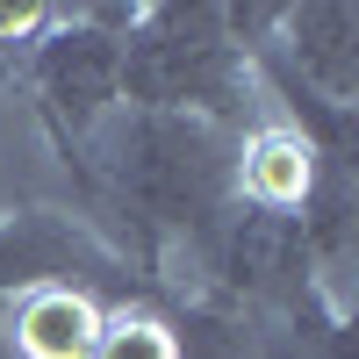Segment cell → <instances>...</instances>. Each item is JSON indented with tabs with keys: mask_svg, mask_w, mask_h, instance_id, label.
<instances>
[{
	"mask_svg": "<svg viewBox=\"0 0 359 359\" xmlns=\"http://www.w3.org/2000/svg\"><path fill=\"white\" fill-rule=\"evenodd\" d=\"M123 108L194 115L237 137L266 108V94L223 8H137L123 36Z\"/></svg>",
	"mask_w": 359,
	"mask_h": 359,
	"instance_id": "1",
	"label": "cell"
},
{
	"mask_svg": "<svg viewBox=\"0 0 359 359\" xmlns=\"http://www.w3.org/2000/svg\"><path fill=\"white\" fill-rule=\"evenodd\" d=\"M316 144L280 123V115H252L245 130H237V158H230V194L259 208V216H302V201L316 187Z\"/></svg>",
	"mask_w": 359,
	"mask_h": 359,
	"instance_id": "4",
	"label": "cell"
},
{
	"mask_svg": "<svg viewBox=\"0 0 359 359\" xmlns=\"http://www.w3.org/2000/svg\"><path fill=\"white\" fill-rule=\"evenodd\" d=\"M8 72H15V50H8V57H0V79H8Z\"/></svg>",
	"mask_w": 359,
	"mask_h": 359,
	"instance_id": "7",
	"label": "cell"
},
{
	"mask_svg": "<svg viewBox=\"0 0 359 359\" xmlns=\"http://www.w3.org/2000/svg\"><path fill=\"white\" fill-rule=\"evenodd\" d=\"M86 359H187L165 302H115L101 309V338Z\"/></svg>",
	"mask_w": 359,
	"mask_h": 359,
	"instance_id": "6",
	"label": "cell"
},
{
	"mask_svg": "<svg viewBox=\"0 0 359 359\" xmlns=\"http://www.w3.org/2000/svg\"><path fill=\"white\" fill-rule=\"evenodd\" d=\"M94 338H101V302L86 287H29L0 302L8 359H86Z\"/></svg>",
	"mask_w": 359,
	"mask_h": 359,
	"instance_id": "5",
	"label": "cell"
},
{
	"mask_svg": "<svg viewBox=\"0 0 359 359\" xmlns=\"http://www.w3.org/2000/svg\"><path fill=\"white\" fill-rule=\"evenodd\" d=\"M266 50L331 108H359V8L316 0V8H280Z\"/></svg>",
	"mask_w": 359,
	"mask_h": 359,
	"instance_id": "3",
	"label": "cell"
},
{
	"mask_svg": "<svg viewBox=\"0 0 359 359\" xmlns=\"http://www.w3.org/2000/svg\"><path fill=\"white\" fill-rule=\"evenodd\" d=\"M130 22H137V8H57L29 36L22 79L36 94V115H43V130H50L65 165L123 108V36H130Z\"/></svg>",
	"mask_w": 359,
	"mask_h": 359,
	"instance_id": "2",
	"label": "cell"
}]
</instances>
